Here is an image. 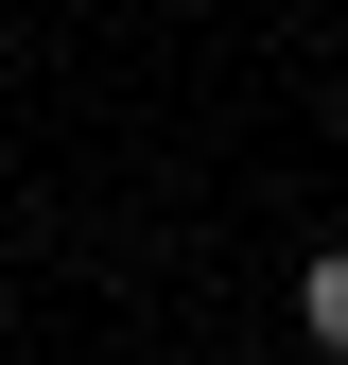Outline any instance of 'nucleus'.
I'll return each mask as SVG.
<instances>
[{
    "instance_id": "nucleus-1",
    "label": "nucleus",
    "mask_w": 348,
    "mask_h": 365,
    "mask_svg": "<svg viewBox=\"0 0 348 365\" xmlns=\"http://www.w3.org/2000/svg\"><path fill=\"white\" fill-rule=\"evenodd\" d=\"M296 331H314V348H331V365H348V244H331V261H314V279H296Z\"/></svg>"
}]
</instances>
